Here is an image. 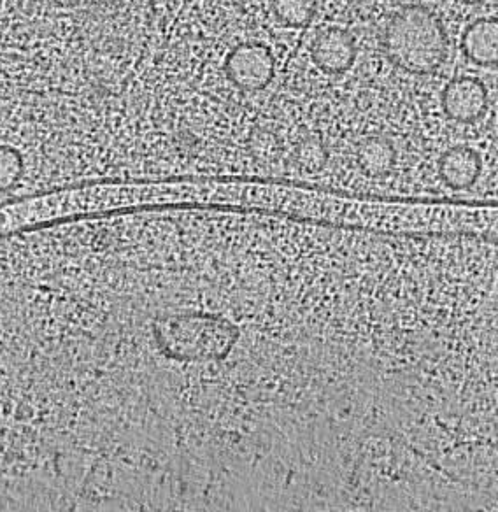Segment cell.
<instances>
[{"mask_svg": "<svg viewBox=\"0 0 498 512\" xmlns=\"http://www.w3.org/2000/svg\"><path fill=\"white\" fill-rule=\"evenodd\" d=\"M381 48L395 69L428 76L446 62L448 34L432 9L423 4H406L388 18Z\"/></svg>", "mask_w": 498, "mask_h": 512, "instance_id": "cell-1", "label": "cell"}, {"mask_svg": "<svg viewBox=\"0 0 498 512\" xmlns=\"http://www.w3.org/2000/svg\"><path fill=\"white\" fill-rule=\"evenodd\" d=\"M356 58H358V46H356L355 36L351 30L344 27H337V25L325 27L311 41V48H309L311 71H318L328 78H337L351 71L355 67ZM311 99H313V90H311Z\"/></svg>", "mask_w": 498, "mask_h": 512, "instance_id": "cell-2", "label": "cell"}, {"mask_svg": "<svg viewBox=\"0 0 498 512\" xmlns=\"http://www.w3.org/2000/svg\"><path fill=\"white\" fill-rule=\"evenodd\" d=\"M488 90L472 76L451 79L441 93L442 113L458 125H474L488 109Z\"/></svg>", "mask_w": 498, "mask_h": 512, "instance_id": "cell-3", "label": "cell"}, {"mask_svg": "<svg viewBox=\"0 0 498 512\" xmlns=\"http://www.w3.org/2000/svg\"><path fill=\"white\" fill-rule=\"evenodd\" d=\"M462 50L476 65H498V18H481L470 23L463 34Z\"/></svg>", "mask_w": 498, "mask_h": 512, "instance_id": "cell-4", "label": "cell"}, {"mask_svg": "<svg viewBox=\"0 0 498 512\" xmlns=\"http://www.w3.org/2000/svg\"><path fill=\"white\" fill-rule=\"evenodd\" d=\"M458 2L467 4V6H476V4H481V2H484V0H458Z\"/></svg>", "mask_w": 498, "mask_h": 512, "instance_id": "cell-5", "label": "cell"}]
</instances>
